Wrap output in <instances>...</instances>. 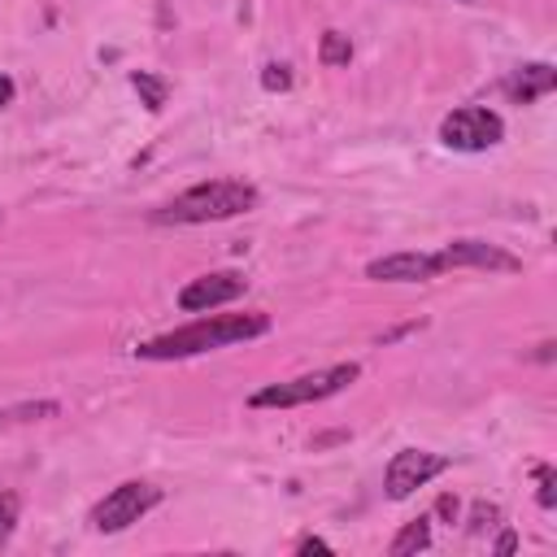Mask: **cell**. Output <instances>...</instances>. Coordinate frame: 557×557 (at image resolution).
Segmentation results:
<instances>
[{"instance_id": "obj_22", "label": "cell", "mask_w": 557, "mask_h": 557, "mask_svg": "<svg viewBox=\"0 0 557 557\" xmlns=\"http://www.w3.org/2000/svg\"><path fill=\"white\" fill-rule=\"evenodd\" d=\"M461 4H474V0H461Z\"/></svg>"}, {"instance_id": "obj_6", "label": "cell", "mask_w": 557, "mask_h": 557, "mask_svg": "<svg viewBox=\"0 0 557 557\" xmlns=\"http://www.w3.org/2000/svg\"><path fill=\"white\" fill-rule=\"evenodd\" d=\"M448 470V457L444 453H431V448H400L392 461H387V470H383V487H387V496L392 500H405V496H413L418 487H426L435 474H444Z\"/></svg>"}, {"instance_id": "obj_4", "label": "cell", "mask_w": 557, "mask_h": 557, "mask_svg": "<svg viewBox=\"0 0 557 557\" xmlns=\"http://www.w3.org/2000/svg\"><path fill=\"white\" fill-rule=\"evenodd\" d=\"M161 505V487L157 483H148V479H126V483H117L96 509H91V527L100 531V535H113V531H126L131 522H139L148 509H157Z\"/></svg>"}, {"instance_id": "obj_15", "label": "cell", "mask_w": 557, "mask_h": 557, "mask_svg": "<svg viewBox=\"0 0 557 557\" xmlns=\"http://www.w3.org/2000/svg\"><path fill=\"white\" fill-rule=\"evenodd\" d=\"M261 87H265V91H287V87H292V70H287L283 61H270V65L261 70Z\"/></svg>"}, {"instance_id": "obj_10", "label": "cell", "mask_w": 557, "mask_h": 557, "mask_svg": "<svg viewBox=\"0 0 557 557\" xmlns=\"http://www.w3.org/2000/svg\"><path fill=\"white\" fill-rule=\"evenodd\" d=\"M553 87H557V70L548 61H531V65H522V70H513L505 78V96L518 100V104H531V100L548 96Z\"/></svg>"}, {"instance_id": "obj_17", "label": "cell", "mask_w": 557, "mask_h": 557, "mask_svg": "<svg viewBox=\"0 0 557 557\" xmlns=\"http://www.w3.org/2000/svg\"><path fill=\"white\" fill-rule=\"evenodd\" d=\"M535 474H540V505H544V509H553V505H557V492H553V470H548V466H535Z\"/></svg>"}, {"instance_id": "obj_3", "label": "cell", "mask_w": 557, "mask_h": 557, "mask_svg": "<svg viewBox=\"0 0 557 557\" xmlns=\"http://www.w3.org/2000/svg\"><path fill=\"white\" fill-rule=\"evenodd\" d=\"M361 374L357 361H339V366H322L313 374H296V379H283V383H265L261 392L248 396L252 409H292V405H313V400H326L335 392H344L352 379Z\"/></svg>"}, {"instance_id": "obj_12", "label": "cell", "mask_w": 557, "mask_h": 557, "mask_svg": "<svg viewBox=\"0 0 557 557\" xmlns=\"http://www.w3.org/2000/svg\"><path fill=\"white\" fill-rule=\"evenodd\" d=\"M426 544H431V518L422 513V518L405 522V527L396 531V540H392L387 548H392V557H409V553H422Z\"/></svg>"}, {"instance_id": "obj_14", "label": "cell", "mask_w": 557, "mask_h": 557, "mask_svg": "<svg viewBox=\"0 0 557 557\" xmlns=\"http://www.w3.org/2000/svg\"><path fill=\"white\" fill-rule=\"evenodd\" d=\"M131 87L139 91V100H144L152 113H157V109L165 104V96H170L165 78H157V74H148V70H135V74H131Z\"/></svg>"}, {"instance_id": "obj_13", "label": "cell", "mask_w": 557, "mask_h": 557, "mask_svg": "<svg viewBox=\"0 0 557 557\" xmlns=\"http://www.w3.org/2000/svg\"><path fill=\"white\" fill-rule=\"evenodd\" d=\"M318 61L322 65H348L352 61V39L344 30H322V44H318Z\"/></svg>"}, {"instance_id": "obj_19", "label": "cell", "mask_w": 557, "mask_h": 557, "mask_svg": "<svg viewBox=\"0 0 557 557\" xmlns=\"http://www.w3.org/2000/svg\"><path fill=\"white\" fill-rule=\"evenodd\" d=\"M513 548H518V535H513V531H505V535L496 540V553H513Z\"/></svg>"}, {"instance_id": "obj_9", "label": "cell", "mask_w": 557, "mask_h": 557, "mask_svg": "<svg viewBox=\"0 0 557 557\" xmlns=\"http://www.w3.org/2000/svg\"><path fill=\"white\" fill-rule=\"evenodd\" d=\"M440 257H444L448 270H466V265L470 270H496V274L522 270V261L513 252H505L500 244H487V239H453V244L440 248Z\"/></svg>"}, {"instance_id": "obj_8", "label": "cell", "mask_w": 557, "mask_h": 557, "mask_svg": "<svg viewBox=\"0 0 557 557\" xmlns=\"http://www.w3.org/2000/svg\"><path fill=\"white\" fill-rule=\"evenodd\" d=\"M244 287H248L244 274H235V270H213V274L191 278V283L178 292V309H187V313H205V309H218V305L239 300Z\"/></svg>"}, {"instance_id": "obj_7", "label": "cell", "mask_w": 557, "mask_h": 557, "mask_svg": "<svg viewBox=\"0 0 557 557\" xmlns=\"http://www.w3.org/2000/svg\"><path fill=\"white\" fill-rule=\"evenodd\" d=\"M444 270L448 265L440 252H387V257H374L366 265V278H374V283H426Z\"/></svg>"}, {"instance_id": "obj_1", "label": "cell", "mask_w": 557, "mask_h": 557, "mask_svg": "<svg viewBox=\"0 0 557 557\" xmlns=\"http://www.w3.org/2000/svg\"><path fill=\"white\" fill-rule=\"evenodd\" d=\"M270 331V313L252 309V313H209V318H196L178 331H165L157 339H144L135 348V357L144 361H178V357H196V352H213V348H226V344H239V339H257Z\"/></svg>"}, {"instance_id": "obj_11", "label": "cell", "mask_w": 557, "mask_h": 557, "mask_svg": "<svg viewBox=\"0 0 557 557\" xmlns=\"http://www.w3.org/2000/svg\"><path fill=\"white\" fill-rule=\"evenodd\" d=\"M57 413H61L57 400H22V405L0 409V431H9V426H26V422H44V418H57Z\"/></svg>"}, {"instance_id": "obj_21", "label": "cell", "mask_w": 557, "mask_h": 557, "mask_svg": "<svg viewBox=\"0 0 557 557\" xmlns=\"http://www.w3.org/2000/svg\"><path fill=\"white\" fill-rule=\"evenodd\" d=\"M440 513H448V518H453V513H457V500H453V496H440Z\"/></svg>"}, {"instance_id": "obj_16", "label": "cell", "mask_w": 557, "mask_h": 557, "mask_svg": "<svg viewBox=\"0 0 557 557\" xmlns=\"http://www.w3.org/2000/svg\"><path fill=\"white\" fill-rule=\"evenodd\" d=\"M17 509H22V505H17V496H13V492H0V540L17 527Z\"/></svg>"}, {"instance_id": "obj_20", "label": "cell", "mask_w": 557, "mask_h": 557, "mask_svg": "<svg viewBox=\"0 0 557 557\" xmlns=\"http://www.w3.org/2000/svg\"><path fill=\"white\" fill-rule=\"evenodd\" d=\"M9 100H13V78H4V74H0V109H4Z\"/></svg>"}, {"instance_id": "obj_18", "label": "cell", "mask_w": 557, "mask_h": 557, "mask_svg": "<svg viewBox=\"0 0 557 557\" xmlns=\"http://www.w3.org/2000/svg\"><path fill=\"white\" fill-rule=\"evenodd\" d=\"M296 553H331V544H326V540H318V535H305V540L296 544Z\"/></svg>"}, {"instance_id": "obj_2", "label": "cell", "mask_w": 557, "mask_h": 557, "mask_svg": "<svg viewBox=\"0 0 557 557\" xmlns=\"http://www.w3.org/2000/svg\"><path fill=\"white\" fill-rule=\"evenodd\" d=\"M257 209V187L244 178H209L187 191H178L170 205L152 213L157 226H196V222H222Z\"/></svg>"}, {"instance_id": "obj_5", "label": "cell", "mask_w": 557, "mask_h": 557, "mask_svg": "<svg viewBox=\"0 0 557 557\" xmlns=\"http://www.w3.org/2000/svg\"><path fill=\"white\" fill-rule=\"evenodd\" d=\"M440 139L457 152H487L505 139V122L483 104H461L440 122Z\"/></svg>"}]
</instances>
